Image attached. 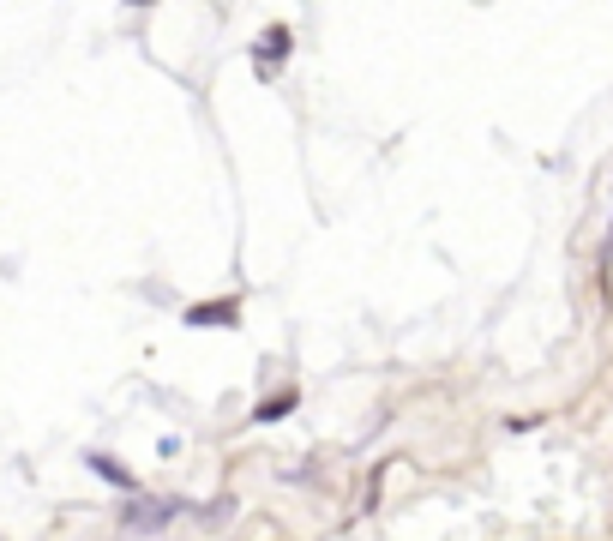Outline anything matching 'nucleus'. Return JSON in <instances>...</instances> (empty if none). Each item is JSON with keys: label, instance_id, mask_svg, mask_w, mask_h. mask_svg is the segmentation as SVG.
I'll return each mask as SVG.
<instances>
[{"label": "nucleus", "instance_id": "obj_1", "mask_svg": "<svg viewBox=\"0 0 613 541\" xmlns=\"http://www.w3.org/2000/svg\"><path fill=\"white\" fill-rule=\"evenodd\" d=\"M241 319V301H199L186 307V325H235Z\"/></svg>", "mask_w": 613, "mask_h": 541}, {"label": "nucleus", "instance_id": "obj_2", "mask_svg": "<svg viewBox=\"0 0 613 541\" xmlns=\"http://www.w3.org/2000/svg\"><path fill=\"white\" fill-rule=\"evenodd\" d=\"M295 403H301V391H283V398H265V403H259V415H253V421H283V415L295 409Z\"/></svg>", "mask_w": 613, "mask_h": 541}, {"label": "nucleus", "instance_id": "obj_3", "mask_svg": "<svg viewBox=\"0 0 613 541\" xmlns=\"http://www.w3.org/2000/svg\"><path fill=\"white\" fill-rule=\"evenodd\" d=\"M90 470H97V475H102V482H114V487H132V475H127V470H121V463H114V457H102V451H97V457H90Z\"/></svg>", "mask_w": 613, "mask_h": 541}, {"label": "nucleus", "instance_id": "obj_4", "mask_svg": "<svg viewBox=\"0 0 613 541\" xmlns=\"http://www.w3.org/2000/svg\"><path fill=\"white\" fill-rule=\"evenodd\" d=\"M139 6H144V0H139Z\"/></svg>", "mask_w": 613, "mask_h": 541}]
</instances>
